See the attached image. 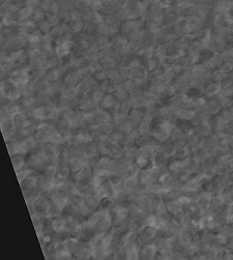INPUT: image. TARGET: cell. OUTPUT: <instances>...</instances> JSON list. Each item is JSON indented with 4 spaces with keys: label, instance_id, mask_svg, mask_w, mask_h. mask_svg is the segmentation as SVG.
Wrapping results in <instances>:
<instances>
[{
    "label": "cell",
    "instance_id": "8992f818",
    "mask_svg": "<svg viewBox=\"0 0 233 260\" xmlns=\"http://www.w3.org/2000/svg\"><path fill=\"white\" fill-rule=\"evenodd\" d=\"M49 141L52 143H59L62 141V135H60V133H52L50 134Z\"/></svg>",
    "mask_w": 233,
    "mask_h": 260
},
{
    "label": "cell",
    "instance_id": "3957f363",
    "mask_svg": "<svg viewBox=\"0 0 233 260\" xmlns=\"http://www.w3.org/2000/svg\"><path fill=\"white\" fill-rule=\"evenodd\" d=\"M143 235H145L146 237H148L151 239L152 237H155L157 234V228L155 226H145L143 227Z\"/></svg>",
    "mask_w": 233,
    "mask_h": 260
},
{
    "label": "cell",
    "instance_id": "277c9868",
    "mask_svg": "<svg viewBox=\"0 0 233 260\" xmlns=\"http://www.w3.org/2000/svg\"><path fill=\"white\" fill-rule=\"evenodd\" d=\"M49 137H50V133H47V132H38L35 134V141L38 143H43V142H46V141H49Z\"/></svg>",
    "mask_w": 233,
    "mask_h": 260
},
{
    "label": "cell",
    "instance_id": "7a4b0ae2",
    "mask_svg": "<svg viewBox=\"0 0 233 260\" xmlns=\"http://www.w3.org/2000/svg\"><path fill=\"white\" fill-rule=\"evenodd\" d=\"M157 249H158L157 247L150 246V245H148V246H146V247H144V249L142 251L143 258H145V259L153 258V257L155 256V253H157Z\"/></svg>",
    "mask_w": 233,
    "mask_h": 260
},
{
    "label": "cell",
    "instance_id": "5b68a950",
    "mask_svg": "<svg viewBox=\"0 0 233 260\" xmlns=\"http://www.w3.org/2000/svg\"><path fill=\"white\" fill-rule=\"evenodd\" d=\"M13 165L16 170H18V167H19V170H20L23 167V165H24V158H22L21 155L17 153V156H13Z\"/></svg>",
    "mask_w": 233,
    "mask_h": 260
},
{
    "label": "cell",
    "instance_id": "6da1fadb",
    "mask_svg": "<svg viewBox=\"0 0 233 260\" xmlns=\"http://www.w3.org/2000/svg\"><path fill=\"white\" fill-rule=\"evenodd\" d=\"M33 205H34L35 211H48L50 204L48 203V201H47L46 198L40 197V198H36V199L34 200Z\"/></svg>",
    "mask_w": 233,
    "mask_h": 260
}]
</instances>
